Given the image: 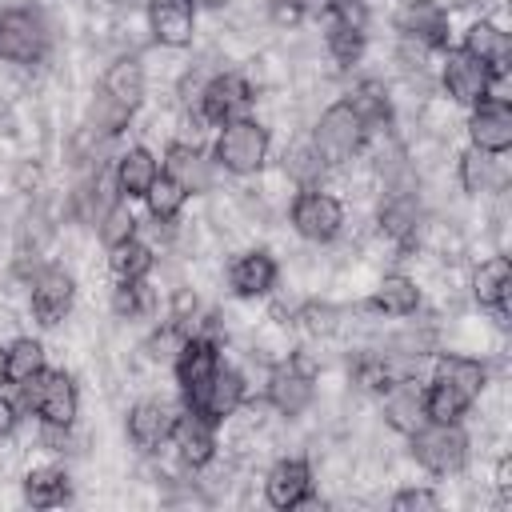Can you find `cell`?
<instances>
[{
    "instance_id": "d590c367",
    "label": "cell",
    "mask_w": 512,
    "mask_h": 512,
    "mask_svg": "<svg viewBox=\"0 0 512 512\" xmlns=\"http://www.w3.org/2000/svg\"><path fill=\"white\" fill-rule=\"evenodd\" d=\"M324 48H328V56H332L340 68H352V64H360V56H364V48H368V32L332 20L328 32H324Z\"/></svg>"
},
{
    "instance_id": "3957f363",
    "label": "cell",
    "mask_w": 512,
    "mask_h": 512,
    "mask_svg": "<svg viewBox=\"0 0 512 512\" xmlns=\"http://www.w3.org/2000/svg\"><path fill=\"white\" fill-rule=\"evenodd\" d=\"M268 148H272L268 128L260 120H252V116H236V120L220 124L212 160L232 176H256L264 168V160H268Z\"/></svg>"
},
{
    "instance_id": "4316f807",
    "label": "cell",
    "mask_w": 512,
    "mask_h": 512,
    "mask_svg": "<svg viewBox=\"0 0 512 512\" xmlns=\"http://www.w3.org/2000/svg\"><path fill=\"white\" fill-rule=\"evenodd\" d=\"M432 380H440V384H448V388H456L464 400H480V392H484V384H488V368L476 360V356H460V352H444L440 360H436V376Z\"/></svg>"
},
{
    "instance_id": "9a60e30c",
    "label": "cell",
    "mask_w": 512,
    "mask_h": 512,
    "mask_svg": "<svg viewBox=\"0 0 512 512\" xmlns=\"http://www.w3.org/2000/svg\"><path fill=\"white\" fill-rule=\"evenodd\" d=\"M160 172H164L168 180H176V184L184 188V196H204V192H212V184H216V160H208V156H204L196 144H188V140L168 144Z\"/></svg>"
},
{
    "instance_id": "f35d334b",
    "label": "cell",
    "mask_w": 512,
    "mask_h": 512,
    "mask_svg": "<svg viewBox=\"0 0 512 512\" xmlns=\"http://www.w3.org/2000/svg\"><path fill=\"white\" fill-rule=\"evenodd\" d=\"M324 160L316 156V148L312 144H300V148H292V152H284V172L300 184V188H316L320 184V176H324Z\"/></svg>"
},
{
    "instance_id": "2e32d148",
    "label": "cell",
    "mask_w": 512,
    "mask_h": 512,
    "mask_svg": "<svg viewBox=\"0 0 512 512\" xmlns=\"http://www.w3.org/2000/svg\"><path fill=\"white\" fill-rule=\"evenodd\" d=\"M244 396H248V380H244V372H236V368H228V364L220 360V368L212 372V380L204 384V392L196 396V404H184V408L208 416L212 424H224L228 416L240 412Z\"/></svg>"
},
{
    "instance_id": "277c9868",
    "label": "cell",
    "mask_w": 512,
    "mask_h": 512,
    "mask_svg": "<svg viewBox=\"0 0 512 512\" xmlns=\"http://www.w3.org/2000/svg\"><path fill=\"white\" fill-rule=\"evenodd\" d=\"M408 444H412L416 464L424 472H432V476H456L468 464V436H464L460 424H432V420H424L408 436Z\"/></svg>"
},
{
    "instance_id": "cb8c5ba5",
    "label": "cell",
    "mask_w": 512,
    "mask_h": 512,
    "mask_svg": "<svg viewBox=\"0 0 512 512\" xmlns=\"http://www.w3.org/2000/svg\"><path fill=\"white\" fill-rule=\"evenodd\" d=\"M384 424L400 436H412L424 424V388L416 380L404 376L384 392Z\"/></svg>"
},
{
    "instance_id": "ab89813d",
    "label": "cell",
    "mask_w": 512,
    "mask_h": 512,
    "mask_svg": "<svg viewBox=\"0 0 512 512\" xmlns=\"http://www.w3.org/2000/svg\"><path fill=\"white\" fill-rule=\"evenodd\" d=\"M128 120H132V112H128L124 104H116L108 92H100V96L92 100V132L116 136L120 128H128Z\"/></svg>"
},
{
    "instance_id": "bcb514c9",
    "label": "cell",
    "mask_w": 512,
    "mask_h": 512,
    "mask_svg": "<svg viewBox=\"0 0 512 512\" xmlns=\"http://www.w3.org/2000/svg\"><path fill=\"white\" fill-rule=\"evenodd\" d=\"M296 4H300V12H304V16H324L332 0H296Z\"/></svg>"
},
{
    "instance_id": "f1b7e54d",
    "label": "cell",
    "mask_w": 512,
    "mask_h": 512,
    "mask_svg": "<svg viewBox=\"0 0 512 512\" xmlns=\"http://www.w3.org/2000/svg\"><path fill=\"white\" fill-rule=\"evenodd\" d=\"M20 488H24V504H32V508H60V504L72 496L68 472H64V468H52V464L32 468Z\"/></svg>"
},
{
    "instance_id": "9c48e42d",
    "label": "cell",
    "mask_w": 512,
    "mask_h": 512,
    "mask_svg": "<svg viewBox=\"0 0 512 512\" xmlns=\"http://www.w3.org/2000/svg\"><path fill=\"white\" fill-rule=\"evenodd\" d=\"M404 44H416L424 52L448 48V12L440 0H404L392 16Z\"/></svg>"
},
{
    "instance_id": "5bb4252c",
    "label": "cell",
    "mask_w": 512,
    "mask_h": 512,
    "mask_svg": "<svg viewBox=\"0 0 512 512\" xmlns=\"http://www.w3.org/2000/svg\"><path fill=\"white\" fill-rule=\"evenodd\" d=\"M316 400V384H312V368L300 364V360H288L280 368H272L268 376V404L280 412V416H304Z\"/></svg>"
},
{
    "instance_id": "7402d4cb",
    "label": "cell",
    "mask_w": 512,
    "mask_h": 512,
    "mask_svg": "<svg viewBox=\"0 0 512 512\" xmlns=\"http://www.w3.org/2000/svg\"><path fill=\"white\" fill-rule=\"evenodd\" d=\"M156 176H160V160L152 156V148L132 144L128 152L116 156L112 188H116V196H124V200H144V192L152 188Z\"/></svg>"
},
{
    "instance_id": "7c38bea8",
    "label": "cell",
    "mask_w": 512,
    "mask_h": 512,
    "mask_svg": "<svg viewBox=\"0 0 512 512\" xmlns=\"http://www.w3.org/2000/svg\"><path fill=\"white\" fill-rule=\"evenodd\" d=\"M468 140L488 156H504L512 148V108L504 96H484L468 112Z\"/></svg>"
},
{
    "instance_id": "ee69618b",
    "label": "cell",
    "mask_w": 512,
    "mask_h": 512,
    "mask_svg": "<svg viewBox=\"0 0 512 512\" xmlns=\"http://www.w3.org/2000/svg\"><path fill=\"white\" fill-rule=\"evenodd\" d=\"M268 16H272V24H280V28H296V24L304 20V12H300L296 0H268Z\"/></svg>"
},
{
    "instance_id": "8992f818",
    "label": "cell",
    "mask_w": 512,
    "mask_h": 512,
    "mask_svg": "<svg viewBox=\"0 0 512 512\" xmlns=\"http://www.w3.org/2000/svg\"><path fill=\"white\" fill-rule=\"evenodd\" d=\"M288 220H292V228H296L304 240L328 244V240H336L340 228H344V204H340L332 192H324L320 184H316V188H300V192L292 196Z\"/></svg>"
},
{
    "instance_id": "484cf974",
    "label": "cell",
    "mask_w": 512,
    "mask_h": 512,
    "mask_svg": "<svg viewBox=\"0 0 512 512\" xmlns=\"http://www.w3.org/2000/svg\"><path fill=\"white\" fill-rule=\"evenodd\" d=\"M100 92H108L116 104H124L128 112H136L144 104V92H148V76H144V64L136 56H120L108 64L104 80H100Z\"/></svg>"
},
{
    "instance_id": "ba28073f",
    "label": "cell",
    "mask_w": 512,
    "mask_h": 512,
    "mask_svg": "<svg viewBox=\"0 0 512 512\" xmlns=\"http://www.w3.org/2000/svg\"><path fill=\"white\" fill-rule=\"evenodd\" d=\"M72 300H76V280H72L68 268L44 264V268L32 272V280H28V308H32V316L44 328H56L72 312Z\"/></svg>"
},
{
    "instance_id": "44dd1931",
    "label": "cell",
    "mask_w": 512,
    "mask_h": 512,
    "mask_svg": "<svg viewBox=\"0 0 512 512\" xmlns=\"http://www.w3.org/2000/svg\"><path fill=\"white\" fill-rule=\"evenodd\" d=\"M468 56H476L488 72H492V80H500L504 72H508V60H512V40H508V32L500 28V24H492V20H472L468 28H464V44H460Z\"/></svg>"
},
{
    "instance_id": "d6986e66",
    "label": "cell",
    "mask_w": 512,
    "mask_h": 512,
    "mask_svg": "<svg viewBox=\"0 0 512 512\" xmlns=\"http://www.w3.org/2000/svg\"><path fill=\"white\" fill-rule=\"evenodd\" d=\"M172 424H176V412L164 404V400H136L124 416V432L128 440L140 448V452H156L168 444L172 436Z\"/></svg>"
},
{
    "instance_id": "52a82bcc",
    "label": "cell",
    "mask_w": 512,
    "mask_h": 512,
    "mask_svg": "<svg viewBox=\"0 0 512 512\" xmlns=\"http://www.w3.org/2000/svg\"><path fill=\"white\" fill-rule=\"evenodd\" d=\"M252 100H256V88H252V80L240 76V72H216V76H208V80L200 84V92H196L200 116H204L208 124H216V128L228 124V120H236V116H248Z\"/></svg>"
},
{
    "instance_id": "e575fe53",
    "label": "cell",
    "mask_w": 512,
    "mask_h": 512,
    "mask_svg": "<svg viewBox=\"0 0 512 512\" xmlns=\"http://www.w3.org/2000/svg\"><path fill=\"white\" fill-rule=\"evenodd\" d=\"M48 364H44V344L40 340H32V336H16L12 344H8V384H28L36 372H44Z\"/></svg>"
},
{
    "instance_id": "4dcf8cb0",
    "label": "cell",
    "mask_w": 512,
    "mask_h": 512,
    "mask_svg": "<svg viewBox=\"0 0 512 512\" xmlns=\"http://www.w3.org/2000/svg\"><path fill=\"white\" fill-rule=\"evenodd\" d=\"M344 100L356 108V116H360L368 128H376V124H388V120H392V96H388V88H384L380 80H360Z\"/></svg>"
},
{
    "instance_id": "7a4b0ae2",
    "label": "cell",
    "mask_w": 512,
    "mask_h": 512,
    "mask_svg": "<svg viewBox=\"0 0 512 512\" xmlns=\"http://www.w3.org/2000/svg\"><path fill=\"white\" fill-rule=\"evenodd\" d=\"M20 408L40 416V424L72 428V420L80 412V388L64 368H44L28 384H20Z\"/></svg>"
},
{
    "instance_id": "b9f144b4",
    "label": "cell",
    "mask_w": 512,
    "mask_h": 512,
    "mask_svg": "<svg viewBox=\"0 0 512 512\" xmlns=\"http://www.w3.org/2000/svg\"><path fill=\"white\" fill-rule=\"evenodd\" d=\"M440 504V496L432 488H400L392 496V512H432Z\"/></svg>"
},
{
    "instance_id": "836d02e7",
    "label": "cell",
    "mask_w": 512,
    "mask_h": 512,
    "mask_svg": "<svg viewBox=\"0 0 512 512\" xmlns=\"http://www.w3.org/2000/svg\"><path fill=\"white\" fill-rule=\"evenodd\" d=\"M416 220H420V208H416V196L412 192H392L380 208V228L392 236V240H408L416 232Z\"/></svg>"
},
{
    "instance_id": "e0dca14e",
    "label": "cell",
    "mask_w": 512,
    "mask_h": 512,
    "mask_svg": "<svg viewBox=\"0 0 512 512\" xmlns=\"http://www.w3.org/2000/svg\"><path fill=\"white\" fill-rule=\"evenodd\" d=\"M264 500H268L272 508H280V512L308 504V500H312V464L300 460V456L276 460V464L268 468V476H264Z\"/></svg>"
},
{
    "instance_id": "8fae6325",
    "label": "cell",
    "mask_w": 512,
    "mask_h": 512,
    "mask_svg": "<svg viewBox=\"0 0 512 512\" xmlns=\"http://www.w3.org/2000/svg\"><path fill=\"white\" fill-rule=\"evenodd\" d=\"M440 84H444V92H448V100H456V104H476V100H484V96H492V72L476 60V56H468L464 48H448L444 52V64H440Z\"/></svg>"
},
{
    "instance_id": "7bdbcfd3",
    "label": "cell",
    "mask_w": 512,
    "mask_h": 512,
    "mask_svg": "<svg viewBox=\"0 0 512 512\" xmlns=\"http://www.w3.org/2000/svg\"><path fill=\"white\" fill-rule=\"evenodd\" d=\"M332 20L336 24H348V28H368V4L364 0H332L328 4Z\"/></svg>"
},
{
    "instance_id": "60d3db41",
    "label": "cell",
    "mask_w": 512,
    "mask_h": 512,
    "mask_svg": "<svg viewBox=\"0 0 512 512\" xmlns=\"http://www.w3.org/2000/svg\"><path fill=\"white\" fill-rule=\"evenodd\" d=\"M184 340H188V328H184V324H164L160 332L148 336V352H152L156 360H176V352H180Z\"/></svg>"
},
{
    "instance_id": "c3c4849f",
    "label": "cell",
    "mask_w": 512,
    "mask_h": 512,
    "mask_svg": "<svg viewBox=\"0 0 512 512\" xmlns=\"http://www.w3.org/2000/svg\"><path fill=\"white\" fill-rule=\"evenodd\" d=\"M196 4H204V8H228L232 0H196Z\"/></svg>"
},
{
    "instance_id": "d4e9b609",
    "label": "cell",
    "mask_w": 512,
    "mask_h": 512,
    "mask_svg": "<svg viewBox=\"0 0 512 512\" xmlns=\"http://www.w3.org/2000/svg\"><path fill=\"white\" fill-rule=\"evenodd\" d=\"M368 308L380 312V316H392V320L416 316V308H420V284H416L412 276H404V272H388V276L372 288Z\"/></svg>"
},
{
    "instance_id": "30bf717a",
    "label": "cell",
    "mask_w": 512,
    "mask_h": 512,
    "mask_svg": "<svg viewBox=\"0 0 512 512\" xmlns=\"http://www.w3.org/2000/svg\"><path fill=\"white\" fill-rule=\"evenodd\" d=\"M216 368H220V344H216V336L188 332V340L180 344V352L172 360V372H176V384H180L184 404H196V396L204 392V384L212 380Z\"/></svg>"
},
{
    "instance_id": "ffe728a7",
    "label": "cell",
    "mask_w": 512,
    "mask_h": 512,
    "mask_svg": "<svg viewBox=\"0 0 512 512\" xmlns=\"http://www.w3.org/2000/svg\"><path fill=\"white\" fill-rule=\"evenodd\" d=\"M276 276H280V264L268 248H248L240 252L232 264H228V284L236 296L244 300H256V296H268L276 288Z\"/></svg>"
},
{
    "instance_id": "ac0fdd59",
    "label": "cell",
    "mask_w": 512,
    "mask_h": 512,
    "mask_svg": "<svg viewBox=\"0 0 512 512\" xmlns=\"http://www.w3.org/2000/svg\"><path fill=\"white\" fill-rule=\"evenodd\" d=\"M148 32L160 48H188L196 36V0H148Z\"/></svg>"
},
{
    "instance_id": "603a6c76",
    "label": "cell",
    "mask_w": 512,
    "mask_h": 512,
    "mask_svg": "<svg viewBox=\"0 0 512 512\" xmlns=\"http://www.w3.org/2000/svg\"><path fill=\"white\" fill-rule=\"evenodd\" d=\"M472 300L480 308H492L500 316H508V300H512V260L508 256H488L476 264L472 272Z\"/></svg>"
},
{
    "instance_id": "f546056e",
    "label": "cell",
    "mask_w": 512,
    "mask_h": 512,
    "mask_svg": "<svg viewBox=\"0 0 512 512\" xmlns=\"http://www.w3.org/2000/svg\"><path fill=\"white\" fill-rule=\"evenodd\" d=\"M152 268H156V252H152V244H144L140 236H132V240L108 248V272H112L116 280H148Z\"/></svg>"
},
{
    "instance_id": "74e56055",
    "label": "cell",
    "mask_w": 512,
    "mask_h": 512,
    "mask_svg": "<svg viewBox=\"0 0 512 512\" xmlns=\"http://www.w3.org/2000/svg\"><path fill=\"white\" fill-rule=\"evenodd\" d=\"M152 304H156V292L148 288V280H116V288H112V312L120 320H136V316L152 312Z\"/></svg>"
},
{
    "instance_id": "7dc6e473",
    "label": "cell",
    "mask_w": 512,
    "mask_h": 512,
    "mask_svg": "<svg viewBox=\"0 0 512 512\" xmlns=\"http://www.w3.org/2000/svg\"><path fill=\"white\" fill-rule=\"evenodd\" d=\"M0 384H8V344H0Z\"/></svg>"
},
{
    "instance_id": "83f0119b",
    "label": "cell",
    "mask_w": 512,
    "mask_h": 512,
    "mask_svg": "<svg viewBox=\"0 0 512 512\" xmlns=\"http://www.w3.org/2000/svg\"><path fill=\"white\" fill-rule=\"evenodd\" d=\"M456 176H460V188L468 196H480V192H492L504 184L500 176V156H488L480 148H464L460 160H456Z\"/></svg>"
},
{
    "instance_id": "f6af8a7d",
    "label": "cell",
    "mask_w": 512,
    "mask_h": 512,
    "mask_svg": "<svg viewBox=\"0 0 512 512\" xmlns=\"http://www.w3.org/2000/svg\"><path fill=\"white\" fill-rule=\"evenodd\" d=\"M16 428H20V400L0 392V440H8Z\"/></svg>"
},
{
    "instance_id": "6da1fadb",
    "label": "cell",
    "mask_w": 512,
    "mask_h": 512,
    "mask_svg": "<svg viewBox=\"0 0 512 512\" xmlns=\"http://www.w3.org/2000/svg\"><path fill=\"white\" fill-rule=\"evenodd\" d=\"M364 140H368V124L356 116V108H352L348 100H336V104H328V108L316 116L308 144L316 148V156H320L328 168H336V164H348V160L364 148Z\"/></svg>"
},
{
    "instance_id": "4fadbf2b",
    "label": "cell",
    "mask_w": 512,
    "mask_h": 512,
    "mask_svg": "<svg viewBox=\"0 0 512 512\" xmlns=\"http://www.w3.org/2000/svg\"><path fill=\"white\" fill-rule=\"evenodd\" d=\"M168 444L176 448V456H180L184 468L200 472V468H208L216 460V424L208 416L184 408V412H176V424H172Z\"/></svg>"
},
{
    "instance_id": "5b68a950",
    "label": "cell",
    "mask_w": 512,
    "mask_h": 512,
    "mask_svg": "<svg viewBox=\"0 0 512 512\" xmlns=\"http://www.w3.org/2000/svg\"><path fill=\"white\" fill-rule=\"evenodd\" d=\"M52 32L36 8H4L0 12V60L4 64H40L48 56Z\"/></svg>"
},
{
    "instance_id": "8d00e7d4",
    "label": "cell",
    "mask_w": 512,
    "mask_h": 512,
    "mask_svg": "<svg viewBox=\"0 0 512 512\" xmlns=\"http://www.w3.org/2000/svg\"><path fill=\"white\" fill-rule=\"evenodd\" d=\"M184 188L176 184V180H168L164 172L152 180V188L144 192V208H148V216L156 220V224H172L176 216H180V208H184Z\"/></svg>"
},
{
    "instance_id": "1f68e13d",
    "label": "cell",
    "mask_w": 512,
    "mask_h": 512,
    "mask_svg": "<svg viewBox=\"0 0 512 512\" xmlns=\"http://www.w3.org/2000/svg\"><path fill=\"white\" fill-rule=\"evenodd\" d=\"M468 408H472V400H464L456 388H448L440 380L424 384V420H432V424H460L468 416Z\"/></svg>"
},
{
    "instance_id": "d6a6232c",
    "label": "cell",
    "mask_w": 512,
    "mask_h": 512,
    "mask_svg": "<svg viewBox=\"0 0 512 512\" xmlns=\"http://www.w3.org/2000/svg\"><path fill=\"white\" fill-rule=\"evenodd\" d=\"M96 232H100V244H104V248H116V244L132 240V236H136V212H132V200L112 196V204H108V208L100 212V220H96Z\"/></svg>"
}]
</instances>
